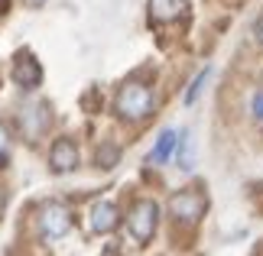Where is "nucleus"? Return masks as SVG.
Masks as SVG:
<instances>
[{
  "mask_svg": "<svg viewBox=\"0 0 263 256\" xmlns=\"http://www.w3.org/2000/svg\"><path fill=\"white\" fill-rule=\"evenodd\" d=\"M4 208H7V191L0 188V218H4Z\"/></svg>",
  "mask_w": 263,
  "mask_h": 256,
  "instance_id": "obj_15",
  "label": "nucleus"
},
{
  "mask_svg": "<svg viewBox=\"0 0 263 256\" xmlns=\"http://www.w3.org/2000/svg\"><path fill=\"white\" fill-rule=\"evenodd\" d=\"M20 127H23L26 136H39L46 127H49V114L43 104H29L23 107V114H20Z\"/></svg>",
  "mask_w": 263,
  "mask_h": 256,
  "instance_id": "obj_9",
  "label": "nucleus"
},
{
  "mask_svg": "<svg viewBox=\"0 0 263 256\" xmlns=\"http://www.w3.org/2000/svg\"><path fill=\"white\" fill-rule=\"evenodd\" d=\"M156 224H159V204L149 201V198L137 201L134 208H130V214H127V230H130V237H134L137 243H149V240H153Z\"/></svg>",
  "mask_w": 263,
  "mask_h": 256,
  "instance_id": "obj_4",
  "label": "nucleus"
},
{
  "mask_svg": "<svg viewBox=\"0 0 263 256\" xmlns=\"http://www.w3.org/2000/svg\"><path fill=\"white\" fill-rule=\"evenodd\" d=\"M23 4H26V7H43L46 0H23Z\"/></svg>",
  "mask_w": 263,
  "mask_h": 256,
  "instance_id": "obj_17",
  "label": "nucleus"
},
{
  "mask_svg": "<svg viewBox=\"0 0 263 256\" xmlns=\"http://www.w3.org/2000/svg\"><path fill=\"white\" fill-rule=\"evenodd\" d=\"M254 36H257V43L263 46V16L257 19V26H254Z\"/></svg>",
  "mask_w": 263,
  "mask_h": 256,
  "instance_id": "obj_14",
  "label": "nucleus"
},
{
  "mask_svg": "<svg viewBox=\"0 0 263 256\" xmlns=\"http://www.w3.org/2000/svg\"><path fill=\"white\" fill-rule=\"evenodd\" d=\"M0 149H7V130L0 127Z\"/></svg>",
  "mask_w": 263,
  "mask_h": 256,
  "instance_id": "obj_16",
  "label": "nucleus"
},
{
  "mask_svg": "<svg viewBox=\"0 0 263 256\" xmlns=\"http://www.w3.org/2000/svg\"><path fill=\"white\" fill-rule=\"evenodd\" d=\"M7 166V149H0V169Z\"/></svg>",
  "mask_w": 263,
  "mask_h": 256,
  "instance_id": "obj_18",
  "label": "nucleus"
},
{
  "mask_svg": "<svg viewBox=\"0 0 263 256\" xmlns=\"http://www.w3.org/2000/svg\"><path fill=\"white\" fill-rule=\"evenodd\" d=\"M149 10V23H176L189 13V0H149L146 4Z\"/></svg>",
  "mask_w": 263,
  "mask_h": 256,
  "instance_id": "obj_7",
  "label": "nucleus"
},
{
  "mask_svg": "<svg viewBox=\"0 0 263 256\" xmlns=\"http://www.w3.org/2000/svg\"><path fill=\"white\" fill-rule=\"evenodd\" d=\"M205 78H208V68H205V71H198V78L192 81V88L185 91V104H192V101L198 97V91H201V85H205Z\"/></svg>",
  "mask_w": 263,
  "mask_h": 256,
  "instance_id": "obj_13",
  "label": "nucleus"
},
{
  "mask_svg": "<svg viewBox=\"0 0 263 256\" xmlns=\"http://www.w3.org/2000/svg\"><path fill=\"white\" fill-rule=\"evenodd\" d=\"M208 211V194L201 188H182L169 198V214L179 221V224H198Z\"/></svg>",
  "mask_w": 263,
  "mask_h": 256,
  "instance_id": "obj_3",
  "label": "nucleus"
},
{
  "mask_svg": "<svg viewBox=\"0 0 263 256\" xmlns=\"http://www.w3.org/2000/svg\"><path fill=\"white\" fill-rule=\"evenodd\" d=\"M36 227H39V237L46 243L62 240L65 233L72 230V211H68L62 201H46V204H39V211H36Z\"/></svg>",
  "mask_w": 263,
  "mask_h": 256,
  "instance_id": "obj_2",
  "label": "nucleus"
},
{
  "mask_svg": "<svg viewBox=\"0 0 263 256\" xmlns=\"http://www.w3.org/2000/svg\"><path fill=\"white\" fill-rule=\"evenodd\" d=\"M10 78H13V85L33 91V88H39V81H43V68H39V62L29 52H20L16 62H13V71H10Z\"/></svg>",
  "mask_w": 263,
  "mask_h": 256,
  "instance_id": "obj_5",
  "label": "nucleus"
},
{
  "mask_svg": "<svg viewBox=\"0 0 263 256\" xmlns=\"http://www.w3.org/2000/svg\"><path fill=\"white\" fill-rule=\"evenodd\" d=\"M176 146H179V133L176 130H163L159 140H156V146H153V152H149V162H166L176 152Z\"/></svg>",
  "mask_w": 263,
  "mask_h": 256,
  "instance_id": "obj_10",
  "label": "nucleus"
},
{
  "mask_svg": "<svg viewBox=\"0 0 263 256\" xmlns=\"http://www.w3.org/2000/svg\"><path fill=\"white\" fill-rule=\"evenodd\" d=\"M10 10V0H0V13H7Z\"/></svg>",
  "mask_w": 263,
  "mask_h": 256,
  "instance_id": "obj_19",
  "label": "nucleus"
},
{
  "mask_svg": "<svg viewBox=\"0 0 263 256\" xmlns=\"http://www.w3.org/2000/svg\"><path fill=\"white\" fill-rule=\"evenodd\" d=\"M117 224H120V214H117L114 201H98L95 208H91V218H88L91 233H110Z\"/></svg>",
  "mask_w": 263,
  "mask_h": 256,
  "instance_id": "obj_8",
  "label": "nucleus"
},
{
  "mask_svg": "<svg viewBox=\"0 0 263 256\" xmlns=\"http://www.w3.org/2000/svg\"><path fill=\"white\" fill-rule=\"evenodd\" d=\"M247 110H250V117H254L257 124L263 127V88H257L254 94H250V101H247Z\"/></svg>",
  "mask_w": 263,
  "mask_h": 256,
  "instance_id": "obj_12",
  "label": "nucleus"
},
{
  "mask_svg": "<svg viewBox=\"0 0 263 256\" xmlns=\"http://www.w3.org/2000/svg\"><path fill=\"white\" fill-rule=\"evenodd\" d=\"M117 156H120V152H117L114 143H104V146L98 149V166H101V169H110V166L117 162Z\"/></svg>",
  "mask_w": 263,
  "mask_h": 256,
  "instance_id": "obj_11",
  "label": "nucleus"
},
{
  "mask_svg": "<svg viewBox=\"0 0 263 256\" xmlns=\"http://www.w3.org/2000/svg\"><path fill=\"white\" fill-rule=\"evenodd\" d=\"M156 107V94L153 88L143 85V81H127L120 85L117 97H114V110L120 120H146Z\"/></svg>",
  "mask_w": 263,
  "mask_h": 256,
  "instance_id": "obj_1",
  "label": "nucleus"
},
{
  "mask_svg": "<svg viewBox=\"0 0 263 256\" xmlns=\"http://www.w3.org/2000/svg\"><path fill=\"white\" fill-rule=\"evenodd\" d=\"M49 166H52V172H59V175L75 172L78 169V146L72 140H55L52 149H49Z\"/></svg>",
  "mask_w": 263,
  "mask_h": 256,
  "instance_id": "obj_6",
  "label": "nucleus"
}]
</instances>
